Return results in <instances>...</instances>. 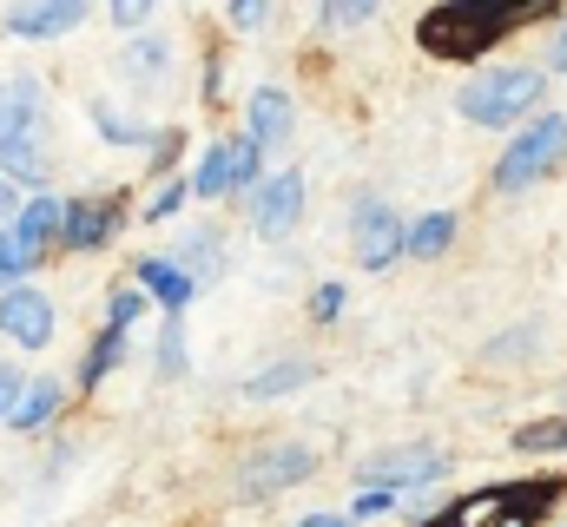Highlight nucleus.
Wrapping results in <instances>:
<instances>
[{
  "mask_svg": "<svg viewBox=\"0 0 567 527\" xmlns=\"http://www.w3.org/2000/svg\"><path fill=\"white\" fill-rule=\"evenodd\" d=\"M86 120H93V132H100L106 145H120V152H140V145H152V126H145V120H133V113H120L113 100H86Z\"/></svg>",
  "mask_w": 567,
  "mask_h": 527,
  "instance_id": "aec40b11",
  "label": "nucleus"
},
{
  "mask_svg": "<svg viewBox=\"0 0 567 527\" xmlns=\"http://www.w3.org/2000/svg\"><path fill=\"white\" fill-rule=\"evenodd\" d=\"M185 205H192V178H158V192H152V205H145L140 218L145 225H172Z\"/></svg>",
  "mask_w": 567,
  "mask_h": 527,
  "instance_id": "393cba45",
  "label": "nucleus"
},
{
  "mask_svg": "<svg viewBox=\"0 0 567 527\" xmlns=\"http://www.w3.org/2000/svg\"><path fill=\"white\" fill-rule=\"evenodd\" d=\"M561 395H567V376H561Z\"/></svg>",
  "mask_w": 567,
  "mask_h": 527,
  "instance_id": "e433bc0d",
  "label": "nucleus"
},
{
  "mask_svg": "<svg viewBox=\"0 0 567 527\" xmlns=\"http://www.w3.org/2000/svg\"><path fill=\"white\" fill-rule=\"evenodd\" d=\"M403 508H410V502H403V495H390V488H357L343 515H350L357 527H370V521H383V515H403Z\"/></svg>",
  "mask_w": 567,
  "mask_h": 527,
  "instance_id": "a878e982",
  "label": "nucleus"
},
{
  "mask_svg": "<svg viewBox=\"0 0 567 527\" xmlns=\"http://www.w3.org/2000/svg\"><path fill=\"white\" fill-rule=\"evenodd\" d=\"M310 475H317V448L310 442H258L231 468V488H238V502H271V495H290Z\"/></svg>",
  "mask_w": 567,
  "mask_h": 527,
  "instance_id": "39448f33",
  "label": "nucleus"
},
{
  "mask_svg": "<svg viewBox=\"0 0 567 527\" xmlns=\"http://www.w3.org/2000/svg\"><path fill=\"white\" fill-rule=\"evenodd\" d=\"M192 198H231V138L205 145V158L192 165Z\"/></svg>",
  "mask_w": 567,
  "mask_h": 527,
  "instance_id": "412c9836",
  "label": "nucleus"
},
{
  "mask_svg": "<svg viewBox=\"0 0 567 527\" xmlns=\"http://www.w3.org/2000/svg\"><path fill=\"white\" fill-rule=\"evenodd\" d=\"M133 283L145 290V303H158L165 317H185V310H192V297H198V283H192V270H185V264L152 258V251L133 264Z\"/></svg>",
  "mask_w": 567,
  "mask_h": 527,
  "instance_id": "f8f14e48",
  "label": "nucleus"
},
{
  "mask_svg": "<svg viewBox=\"0 0 567 527\" xmlns=\"http://www.w3.org/2000/svg\"><path fill=\"white\" fill-rule=\"evenodd\" d=\"M455 238H462V211H423V218L403 225V258L429 264V258H442Z\"/></svg>",
  "mask_w": 567,
  "mask_h": 527,
  "instance_id": "2eb2a0df",
  "label": "nucleus"
},
{
  "mask_svg": "<svg viewBox=\"0 0 567 527\" xmlns=\"http://www.w3.org/2000/svg\"><path fill=\"white\" fill-rule=\"evenodd\" d=\"M555 0H435L423 13V27H416V40H423L429 60L468 66V60H482L488 46H502L522 20H535Z\"/></svg>",
  "mask_w": 567,
  "mask_h": 527,
  "instance_id": "f257e3e1",
  "label": "nucleus"
},
{
  "mask_svg": "<svg viewBox=\"0 0 567 527\" xmlns=\"http://www.w3.org/2000/svg\"><path fill=\"white\" fill-rule=\"evenodd\" d=\"M53 330H60V310H53L47 290H33V283H7L0 290V337L13 350H47Z\"/></svg>",
  "mask_w": 567,
  "mask_h": 527,
  "instance_id": "6e6552de",
  "label": "nucleus"
},
{
  "mask_svg": "<svg viewBox=\"0 0 567 527\" xmlns=\"http://www.w3.org/2000/svg\"><path fill=\"white\" fill-rule=\"evenodd\" d=\"M449 482V455L435 448V442H396V448H377V455H363L357 462V488H390V495H403L410 508V521H423L435 515L429 508V495Z\"/></svg>",
  "mask_w": 567,
  "mask_h": 527,
  "instance_id": "7ed1b4c3",
  "label": "nucleus"
},
{
  "mask_svg": "<svg viewBox=\"0 0 567 527\" xmlns=\"http://www.w3.org/2000/svg\"><path fill=\"white\" fill-rule=\"evenodd\" d=\"M152 370H158L165 383H178V376L192 370V343H185V317H165V323H158V343H152Z\"/></svg>",
  "mask_w": 567,
  "mask_h": 527,
  "instance_id": "4be33fe9",
  "label": "nucleus"
},
{
  "mask_svg": "<svg viewBox=\"0 0 567 527\" xmlns=\"http://www.w3.org/2000/svg\"><path fill=\"white\" fill-rule=\"evenodd\" d=\"M60 409H66V383H60V376H27V390L13 402L7 428H13V435H47V428L60 422Z\"/></svg>",
  "mask_w": 567,
  "mask_h": 527,
  "instance_id": "4468645a",
  "label": "nucleus"
},
{
  "mask_svg": "<svg viewBox=\"0 0 567 527\" xmlns=\"http://www.w3.org/2000/svg\"><path fill=\"white\" fill-rule=\"evenodd\" d=\"M120 73H126L133 86H158V80L172 73V46H165L158 33H133L126 53H120Z\"/></svg>",
  "mask_w": 567,
  "mask_h": 527,
  "instance_id": "6ab92c4d",
  "label": "nucleus"
},
{
  "mask_svg": "<svg viewBox=\"0 0 567 527\" xmlns=\"http://www.w3.org/2000/svg\"><path fill=\"white\" fill-rule=\"evenodd\" d=\"M20 390H27V370H20V363H0V428H7V415H13Z\"/></svg>",
  "mask_w": 567,
  "mask_h": 527,
  "instance_id": "473e14b6",
  "label": "nucleus"
},
{
  "mask_svg": "<svg viewBox=\"0 0 567 527\" xmlns=\"http://www.w3.org/2000/svg\"><path fill=\"white\" fill-rule=\"evenodd\" d=\"M100 7H106V20H113V27H126V33H140L145 20L158 13V0H100Z\"/></svg>",
  "mask_w": 567,
  "mask_h": 527,
  "instance_id": "7c9ffc66",
  "label": "nucleus"
},
{
  "mask_svg": "<svg viewBox=\"0 0 567 527\" xmlns=\"http://www.w3.org/2000/svg\"><path fill=\"white\" fill-rule=\"evenodd\" d=\"M542 106H548V73L542 66H488V73H475L455 93V113L468 126H488V132L528 126Z\"/></svg>",
  "mask_w": 567,
  "mask_h": 527,
  "instance_id": "f03ea898",
  "label": "nucleus"
},
{
  "mask_svg": "<svg viewBox=\"0 0 567 527\" xmlns=\"http://www.w3.org/2000/svg\"><path fill=\"white\" fill-rule=\"evenodd\" d=\"M290 132H297V106H290V93H284V86H258V93L245 100V138H251L258 152H278Z\"/></svg>",
  "mask_w": 567,
  "mask_h": 527,
  "instance_id": "ddd939ff",
  "label": "nucleus"
},
{
  "mask_svg": "<svg viewBox=\"0 0 567 527\" xmlns=\"http://www.w3.org/2000/svg\"><path fill=\"white\" fill-rule=\"evenodd\" d=\"M561 527H567V515H561Z\"/></svg>",
  "mask_w": 567,
  "mask_h": 527,
  "instance_id": "4c0bfd02",
  "label": "nucleus"
},
{
  "mask_svg": "<svg viewBox=\"0 0 567 527\" xmlns=\"http://www.w3.org/2000/svg\"><path fill=\"white\" fill-rule=\"evenodd\" d=\"M377 7H383V0H323L317 20H323V27H363V20H377Z\"/></svg>",
  "mask_w": 567,
  "mask_h": 527,
  "instance_id": "c756f323",
  "label": "nucleus"
},
{
  "mask_svg": "<svg viewBox=\"0 0 567 527\" xmlns=\"http://www.w3.org/2000/svg\"><path fill=\"white\" fill-rule=\"evenodd\" d=\"M20 198H27V192H20V185H7V178H0V225H7V218H13V211H20Z\"/></svg>",
  "mask_w": 567,
  "mask_h": 527,
  "instance_id": "72a5a7b5",
  "label": "nucleus"
},
{
  "mask_svg": "<svg viewBox=\"0 0 567 527\" xmlns=\"http://www.w3.org/2000/svg\"><path fill=\"white\" fill-rule=\"evenodd\" d=\"M343 310H350V283H310V323H343Z\"/></svg>",
  "mask_w": 567,
  "mask_h": 527,
  "instance_id": "c85d7f7f",
  "label": "nucleus"
},
{
  "mask_svg": "<svg viewBox=\"0 0 567 527\" xmlns=\"http://www.w3.org/2000/svg\"><path fill=\"white\" fill-rule=\"evenodd\" d=\"M145 310H152V303H145V290H140V283H120V290L106 297V317H100V323H106V330H133V323H140Z\"/></svg>",
  "mask_w": 567,
  "mask_h": 527,
  "instance_id": "cd10ccee",
  "label": "nucleus"
},
{
  "mask_svg": "<svg viewBox=\"0 0 567 527\" xmlns=\"http://www.w3.org/2000/svg\"><path fill=\"white\" fill-rule=\"evenodd\" d=\"M297 527H357V521H350V515H303Z\"/></svg>",
  "mask_w": 567,
  "mask_h": 527,
  "instance_id": "f704fd0d",
  "label": "nucleus"
},
{
  "mask_svg": "<svg viewBox=\"0 0 567 527\" xmlns=\"http://www.w3.org/2000/svg\"><path fill=\"white\" fill-rule=\"evenodd\" d=\"M86 13H93V0H13L0 13V27L13 40H66L73 27H86Z\"/></svg>",
  "mask_w": 567,
  "mask_h": 527,
  "instance_id": "9b49d317",
  "label": "nucleus"
},
{
  "mask_svg": "<svg viewBox=\"0 0 567 527\" xmlns=\"http://www.w3.org/2000/svg\"><path fill=\"white\" fill-rule=\"evenodd\" d=\"M225 20H231L238 33H258V27L271 20V0H225Z\"/></svg>",
  "mask_w": 567,
  "mask_h": 527,
  "instance_id": "2f4dec72",
  "label": "nucleus"
},
{
  "mask_svg": "<svg viewBox=\"0 0 567 527\" xmlns=\"http://www.w3.org/2000/svg\"><path fill=\"white\" fill-rule=\"evenodd\" d=\"M403 211L396 205H383V198H363L357 205V218H350V258L363 264V270H396L403 264Z\"/></svg>",
  "mask_w": 567,
  "mask_h": 527,
  "instance_id": "0eeeda50",
  "label": "nucleus"
},
{
  "mask_svg": "<svg viewBox=\"0 0 567 527\" xmlns=\"http://www.w3.org/2000/svg\"><path fill=\"white\" fill-rule=\"evenodd\" d=\"M317 383V363L310 356H278V363H265L258 376H245V395L251 402H278V395H297Z\"/></svg>",
  "mask_w": 567,
  "mask_h": 527,
  "instance_id": "dca6fc26",
  "label": "nucleus"
},
{
  "mask_svg": "<svg viewBox=\"0 0 567 527\" xmlns=\"http://www.w3.org/2000/svg\"><path fill=\"white\" fill-rule=\"evenodd\" d=\"M126 225V198H66L60 251H106Z\"/></svg>",
  "mask_w": 567,
  "mask_h": 527,
  "instance_id": "9d476101",
  "label": "nucleus"
},
{
  "mask_svg": "<svg viewBox=\"0 0 567 527\" xmlns=\"http://www.w3.org/2000/svg\"><path fill=\"white\" fill-rule=\"evenodd\" d=\"M126 350H133V330H106V323H100V337H93L86 356H80V390H100V383L126 363Z\"/></svg>",
  "mask_w": 567,
  "mask_h": 527,
  "instance_id": "a211bd4d",
  "label": "nucleus"
},
{
  "mask_svg": "<svg viewBox=\"0 0 567 527\" xmlns=\"http://www.w3.org/2000/svg\"><path fill=\"white\" fill-rule=\"evenodd\" d=\"M555 73H567V27L555 33Z\"/></svg>",
  "mask_w": 567,
  "mask_h": 527,
  "instance_id": "c9c22d12",
  "label": "nucleus"
},
{
  "mask_svg": "<svg viewBox=\"0 0 567 527\" xmlns=\"http://www.w3.org/2000/svg\"><path fill=\"white\" fill-rule=\"evenodd\" d=\"M561 165H567V113L542 106L528 126H515V138L502 145V158H495L488 185H495V192H535V185H542V178H555Z\"/></svg>",
  "mask_w": 567,
  "mask_h": 527,
  "instance_id": "20e7f679",
  "label": "nucleus"
},
{
  "mask_svg": "<svg viewBox=\"0 0 567 527\" xmlns=\"http://www.w3.org/2000/svg\"><path fill=\"white\" fill-rule=\"evenodd\" d=\"M152 158H145V172L152 178H178V158H185V126H165L152 132V145H145Z\"/></svg>",
  "mask_w": 567,
  "mask_h": 527,
  "instance_id": "bb28decb",
  "label": "nucleus"
},
{
  "mask_svg": "<svg viewBox=\"0 0 567 527\" xmlns=\"http://www.w3.org/2000/svg\"><path fill=\"white\" fill-rule=\"evenodd\" d=\"M258 178H265V152L238 132V138H231V198H251Z\"/></svg>",
  "mask_w": 567,
  "mask_h": 527,
  "instance_id": "b1692460",
  "label": "nucleus"
},
{
  "mask_svg": "<svg viewBox=\"0 0 567 527\" xmlns=\"http://www.w3.org/2000/svg\"><path fill=\"white\" fill-rule=\"evenodd\" d=\"M245 218H251V231H258L265 245H284V238L303 225V172H297V165L265 172L258 192L245 198Z\"/></svg>",
  "mask_w": 567,
  "mask_h": 527,
  "instance_id": "423d86ee",
  "label": "nucleus"
},
{
  "mask_svg": "<svg viewBox=\"0 0 567 527\" xmlns=\"http://www.w3.org/2000/svg\"><path fill=\"white\" fill-rule=\"evenodd\" d=\"M522 455H567V415H535L508 435Z\"/></svg>",
  "mask_w": 567,
  "mask_h": 527,
  "instance_id": "5701e85b",
  "label": "nucleus"
},
{
  "mask_svg": "<svg viewBox=\"0 0 567 527\" xmlns=\"http://www.w3.org/2000/svg\"><path fill=\"white\" fill-rule=\"evenodd\" d=\"M172 264H185V270H192V283H218V277H225V238H218L212 225H198V231H185V238H178Z\"/></svg>",
  "mask_w": 567,
  "mask_h": 527,
  "instance_id": "f3484780",
  "label": "nucleus"
},
{
  "mask_svg": "<svg viewBox=\"0 0 567 527\" xmlns=\"http://www.w3.org/2000/svg\"><path fill=\"white\" fill-rule=\"evenodd\" d=\"M0 145H47V86L33 73L0 80Z\"/></svg>",
  "mask_w": 567,
  "mask_h": 527,
  "instance_id": "1a4fd4ad",
  "label": "nucleus"
}]
</instances>
